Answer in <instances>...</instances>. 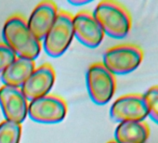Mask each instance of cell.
I'll return each instance as SVG.
<instances>
[{
	"label": "cell",
	"instance_id": "cell-10",
	"mask_svg": "<svg viewBox=\"0 0 158 143\" xmlns=\"http://www.w3.org/2000/svg\"><path fill=\"white\" fill-rule=\"evenodd\" d=\"M55 71L49 63H44L35 69L22 86V91L27 100H33L48 95L55 83Z\"/></svg>",
	"mask_w": 158,
	"mask_h": 143
},
{
	"label": "cell",
	"instance_id": "cell-16",
	"mask_svg": "<svg viewBox=\"0 0 158 143\" xmlns=\"http://www.w3.org/2000/svg\"><path fill=\"white\" fill-rule=\"evenodd\" d=\"M16 59V54L6 44L0 43V73H2Z\"/></svg>",
	"mask_w": 158,
	"mask_h": 143
},
{
	"label": "cell",
	"instance_id": "cell-8",
	"mask_svg": "<svg viewBox=\"0 0 158 143\" xmlns=\"http://www.w3.org/2000/svg\"><path fill=\"white\" fill-rule=\"evenodd\" d=\"M73 34L83 45L97 47L104 38V32L93 14L88 10L79 11L73 17Z\"/></svg>",
	"mask_w": 158,
	"mask_h": 143
},
{
	"label": "cell",
	"instance_id": "cell-18",
	"mask_svg": "<svg viewBox=\"0 0 158 143\" xmlns=\"http://www.w3.org/2000/svg\"><path fill=\"white\" fill-rule=\"evenodd\" d=\"M107 143H117L115 140H111V141H109V142H107Z\"/></svg>",
	"mask_w": 158,
	"mask_h": 143
},
{
	"label": "cell",
	"instance_id": "cell-6",
	"mask_svg": "<svg viewBox=\"0 0 158 143\" xmlns=\"http://www.w3.org/2000/svg\"><path fill=\"white\" fill-rule=\"evenodd\" d=\"M28 114L32 120L38 123H60L67 114V104L60 97L48 94L31 100L28 104Z\"/></svg>",
	"mask_w": 158,
	"mask_h": 143
},
{
	"label": "cell",
	"instance_id": "cell-4",
	"mask_svg": "<svg viewBox=\"0 0 158 143\" xmlns=\"http://www.w3.org/2000/svg\"><path fill=\"white\" fill-rule=\"evenodd\" d=\"M73 15L60 10L56 20L44 38V48L50 57H60L70 47L73 38Z\"/></svg>",
	"mask_w": 158,
	"mask_h": 143
},
{
	"label": "cell",
	"instance_id": "cell-3",
	"mask_svg": "<svg viewBox=\"0 0 158 143\" xmlns=\"http://www.w3.org/2000/svg\"><path fill=\"white\" fill-rule=\"evenodd\" d=\"M143 50L134 44H122L108 48L102 64L114 75H127L142 62Z\"/></svg>",
	"mask_w": 158,
	"mask_h": 143
},
{
	"label": "cell",
	"instance_id": "cell-7",
	"mask_svg": "<svg viewBox=\"0 0 158 143\" xmlns=\"http://www.w3.org/2000/svg\"><path fill=\"white\" fill-rule=\"evenodd\" d=\"M110 115L115 122H142L148 116L146 102L142 94H127L118 98L111 106Z\"/></svg>",
	"mask_w": 158,
	"mask_h": 143
},
{
	"label": "cell",
	"instance_id": "cell-14",
	"mask_svg": "<svg viewBox=\"0 0 158 143\" xmlns=\"http://www.w3.org/2000/svg\"><path fill=\"white\" fill-rule=\"evenodd\" d=\"M21 136V124L9 120L0 123V143H20Z\"/></svg>",
	"mask_w": 158,
	"mask_h": 143
},
{
	"label": "cell",
	"instance_id": "cell-1",
	"mask_svg": "<svg viewBox=\"0 0 158 143\" xmlns=\"http://www.w3.org/2000/svg\"><path fill=\"white\" fill-rule=\"evenodd\" d=\"M6 45L20 58L36 59L41 52V43L30 31L27 21L21 15L10 17L3 27Z\"/></svg>",
	"mask_w": 158,
	"mask_h": 143
},
{
	"label": "cell",
	"instance_id": "cell-13",
	"mask_svg": "<svg viewBox=\"0 0 158 143\" xmlns=\"http://www.w3.org/2000/svg\"><path fill=\"white\" fill-rule=\"evenodd\" d=\"M149 137L150 128L143 121L119 123L114 132V137L117 143H145Z\"/></svg>",
	"mask_w": 158,
	"mask_h": 143
},
{
	"label": "cell",
	"instance_id": "cell-17",
	"mask_svg": "<svg viewBox=\"0 0 158 143\" xmlns=\"http://www.w3.org/2000/svg\"><path fill=\"white\" fill-rule=\"evenodd\" d=\"M68 2L73 6H84V5H87L89 3H91V0H75V1L69 0Z\"/></svg>",
	"mask_w": 158,
	"mask_h": 143
},
{
	"label": "cell",
	"instance_id": "cell-15",
	"mask_svg": "<svg viewBox=\"0 0 158 143\" xmlns=\"http://www.w3.org/2000/svg\"><path fill=\"white\" fill-rule=\"evenodd\" d=\"M143 97L148 110V116L158 125V86L150 88L143 94Z\"/></svg>",
	"mask_w": 158,
	"mask_h": 143
},
{
	"label": "cell",
	"instance_id": "cell-5",
	"mask_svg": "<svg viewBox=\"0 0 158 143\" xmlns=\"http://www.w3.org/2000/svg\"><path fill=\"white\" fill-rule=\"evenodd\" d=\"M87 87L91 100L98 105H104L115 93L116 80L102 62H96L88 69Z\"/></svg>",
	"mask_w": 158,
	"mask_h": 143
},
{
	"label": "cell",
	"instance_id": "cell-11",
	"mask_svg": "<svg viewBox=\"0 0 158 143\" xmlns=\"http://www.w3.org/2000/svg\"><path fill=\"white\" fill-rule=\"evenodd\" d=\"M58 11L57 5L52 1H43L35 8L27 25L38 40L45 38L56 20Z\"/></svg>",
	"mask_w": 158,
	"mask_h": 143
},
{
	"label": "cell",
	"instance_id": "cell-12",
	"mask_svg": "<svg viewBox=\"0 0 158 143\" xmlns=\"http://www.w3.org/2000/svg\"><path fill=\"white\" fill-rule=\"evenodd\" d=\"M35 69L34 59L18 57L2 73L1 79L5 86L20 87L28 79Z\"/></svg>",
	"mask_w": 158,
	"mask_h": 143
},
{
	"label": "cell",
	"instance_id": "cell-9",
	"mask_svg": "<svg viewBox=\"0 0 158 143\" xmlns=\"http://www.w3.org/2000/svg\"><path fill=\"white\" fill-rule=\"evenodd\" d=\"M0 107L7 120L18 124L23 122L28 113L27 99L18 87L0 88Z\"/></svg>",
	"mask_w": 158,
	"mask_h": 143
},
{
	"label": "cell",
	"instance_id": "cell-2",
	"mask_svg": "<svg viewBox=\"0 0 158 143\" xmlns=\"http://www.w3.org/2000/svg\"><path fill=\"white\" fill-rule=\"evenodd\" d=\"M104 34L110 37L122 39L131 30L132 19L129 11L121 3L111 0L100 2L93 13Z\"/></svg>",
	"mask_w": 158,
	"mask_h": 143
}]
</instances>
